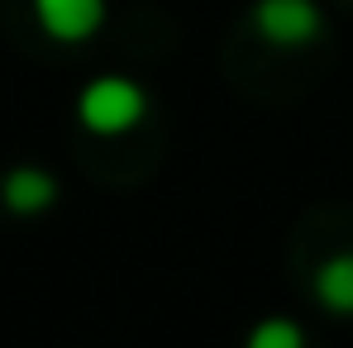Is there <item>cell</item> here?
I'll return each instance as SVG.
<instances>
[{"label": "cell", "mask_w": 353, "mask_h": 348, "mask_svg": "<svg viewBox=\"0 0 353 348\" xmlns=\"http://www.w3.org/2000/svg\"><path fill=\"white\" fill-rule=\"evenodd\" d=\"M77 115L91 134H124L143 119V91L129 81V76H96L81 101H77Z\"/></svg>", "instance_id": "cell-1"}, {"label": "cell", "mask_w": 353, "mask_h": 348, "mask_svg": "<svg viewBox=\"0 0 353 348\" xmlns=\"http://www.w3.org/2000/svg\"><path fill=\"white\" fill-rule=\"evenodd\" d=\"M253 24L268 43L277 48H301L320 34V10L310 0H258L253 5Z\"/></svg>", "instance_id": "cell-2"}, {"label": "cell", "mask_w": 353, "mask_h": 348, "mask_svg": "<svg viewBox=\"0 0 353 348\" xmlns=\"http://www.w3.org/2000/svg\"><path fill=\"white\" fill-rule=\"evenodd\" d=\"M34 14L39 24L62 39V43H77V39H91L105 19V5L101 0H34Z\"/></svg>", "instance_id": "cell-3"}, {"label": "cell", "mask_w": 353, "mask_h": 348, "mask_svg": "<svg viewBox=\"0 0 353 348\" xmlns=\"http://www.w3.org/2000/svg\"><path fill=\"white\" fill-rule=\"evenodd\" d=\"M0 196H5V205H10L14 215H39V210L53 205L58 186H53V176L39 172V167H14V172L5 176Z\"/></svg>", "instance_id": "cell-4"}, {"label": "cell", "mask_w": 353, "mask_h": 348, "mask_svg": "<svg viewBox=\"0 0 353 348\" xmlns=\"http://www.w3.org/2000/svg\"><path fill=\"white\" fill-rule=\"evenodd\" d=\"M315 296L339 310V315H353V253H334L330 263H320L315 272Z\"/></svg>", "instance_id": "cell-5"}, {"label": "cell", "mask_w": 353, "mask_h": 348, "mask_svg": "<svg viewBox=\"0 0 353 348\" xmlns=\"http://www.w3.org/2000/svg\"><path fill=\"white\" fill-rule=\"evenodd\" d=\"M253 348H301V329L287 320H268L253 329Z\"/></svg>", "instance_id": "cell-6"}]
</instances>
